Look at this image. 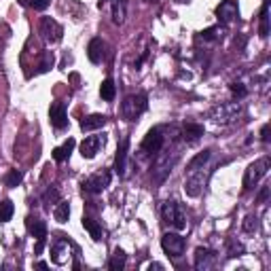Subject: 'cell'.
Instances as JSON below:
<instances>
[{
	"instance_id": "obj_1",
	"label": "cell",
	"mask_w": 271,
	"mask_h": 271,
	"mask_svg": "<svg viewBox=\"0 0 271 271\" xmlns=\"http://www.w3.org/2000/svg\"><path fill=\"white\" fill-rule=\"evenodd\" d=\"M161 218L169 229H176V231L187 229V214L178 202H165L161 206Z\"/></svg>"
},
{
	"instance_id": "obj_2",
	"label": "cell",
	"mask_w": 271,
	"mask_h": 271,
	"mask_svg": "<svg viewBox=\"0 0 271 271\" xmlns=\"http://www.w3.org/2000/svg\"><path fill=\"white\" fill-rule=\"evenodd\" d=\"M146 108H148V98L144 94H134V96L125 98V102L121 106V113L127 121H136Z\"/></svg>"
},
{
	"instance_id": "obj_3",
	"label": "cell",
	"mask_w": 271,
	"mask_h": 271,
	"mask_svg": "<svg viewBox=\"0 0 271 271\" xmlns=\"http://www.w3.org/2000/svg\"><path fill=\"white\" fill-rule=\"evenodd\" d=\"M269 167H271L269 157H263V159H258V161H254V163H250L248 169H246V176H244V191L252 189L258 180L269 172Z\"/></svg>"
},
{
	"instance_id": "obj_4",
	"label": "cell",
	"mask_w": 271,
	"mask_h": 271,
	"mask_svg": "<svg viewBox=\"0 0 271 271\" xmlns=\"http://www.w3.org/2000/svg\"><path fill=\"white\" fill-rule=\"evenodd\" d=\"M163 142H165V136H163V129L161 127H153L150 132L144 136L142 144H140V150L144 155H157L159 150L163 148Z\"/></svg>"
},
{
	"instance_id": "obj_5",
	"label": "cell",
	"mask_w": 271,
	"mask_h": 271,
	"mask_svg": "<svg viewBox=\"0 0 271 271\" xmlns=\"http://www.w3.org/2000/svg\"><path fill=\"white\" fill-rule=\"evenodd\" d=\"M185 246H187L185 237H180L178 233H174V231H167V233L161 237V248L167 256H174V258L183 256Z\"/></svg>"
},
{
	"instance_id": "obj_6",
	"label": "cell",
	"mask_w": 271,
	"mask_h": 271,
	"mask_svg": "<svg viewBox=\"0 0 271 271\" xmlns=\"http://www.w3.org/2000/svg\"><path fill=\"white\" fill-rule=\"evenodd\" d=\"M72 250H76V246L70 242V239H66V237L55 239L53 246H51V260L55 265H66Z\"/></svg>"
},
{
	"instance_id": "obj_7",
	"label": "cell",
	"mask_w": 271,
	"mask_h": 271,
	"mask_svg": "<svg viewBox=\"0 0 271 271\" xmlns=\"http://www.w3.org/2000/svg\"><path fill=\"white\" fill-rule=\"evenodd\" d=\"M110 185V172H98V174H94V176H89V178H85L83 183H81V187H83V191L85 193H89V195H98V193H102V191L106 189Z\"/></svg>"
},
{
	"instance_id": "obj_8",
	"label": "cell",
	"mask_w": 271,
	"mask_h": 271,
	"mask_svg": "<svg viewBox=\"0 0 271 271\" xmlns=\"http://www.w3.org/2000/svg\"><path fill=\"white\" fill-rule=\"evenodd\" d=\"M239 113H242L239 102H229V104H220V106L212 108L210 117H212L214 121H218V123H229V121H233Z\"/></svg>"
},
{
	"instance_id": "obj_9",
	"label": "cell",
	"mask_w": 271,
	"mask_h": 271,
	"mask_svg": "<svg viewBox=\"0 0 271 271\" xmlns=\"http://www.w3.org/2000/svg\"><path fill=\"white\" fill-rule=\"evenodd\" d=\"M41 34H43L45 41H49V43H57V41H62L64 30H62V26L55 22V19H51V17H43V19H41Z\"/></svg>"
},
{
	"instance_id": "obj_10",
	"label": "cell",
	"mask_w": 271,
	"mask_h": 271,
	"mask_svg": "<svg viewBox=\"0 0 271 271\" xmlns=\"http://www.w3.org/2000/svg\"><path fill=\"white\" fill-rule=\"evenodd\" d=\"M216 17L218 22H223L225 26L231 24L233 19L239 17V9H237V3L235 0H223L218 7H216Z\"/></svg>"
},
{
	"instance_id": "obj_11",
	"label": "cell",
	"mask_w": 271,
	"mask_h": 271,
	"mask_svg": "<svg viewBox=\"0 0 271 271\" xmlns=\"http://www.w3.org/2000/svg\"><path fill=\"white\" fill-rule=\"evenodd\" d=\"M49 121L55 129H64L68 125V113H66V104L64 102H53L49 108Z\"/></svg>"
},
{
	"instance_id": "obj_12",
	"label": "cell",
	"mask_w": 271,
	"mask_h": 271,
	"mask_svg": "<svg viewBox=\"0 0 271 271\" xmlns=\"http://www.w3.org/2000/svg\"><path fill=\"white\" fill-rule=\"evenodd\" d=\"M216 265V252H212L210 248H197L195 250V269L208 271Z\"/></svg>"
},
{
	"instance_id": "obj_13",
	"label": "cell",
	"mask_w": 271,
	"mask_h": 271,
	"mask_svg": "<svg viewBox=\"0 0 271 271\" xmlns=\"http://www.w3.org/2000/svg\"><path fill=\"white\" fill-rule=\"evenodd\" d=\"M102 146H104V138L102 136H87L81 142V155L85 159H94L100 153V148Z\"/></svg>"
},
{
	"instance_id": "obj_14",
	"label": "cell",
	"mask_w": 271,
	"mask_h": 271,
	"mask_svg": "<svg viewBox=\"0 0 271 271\" xmlns=\"http://www.w3.org/2000/svg\"><path fill=\"white\" fill-rule=\"evenodd\" d=\"M127 150H129V138L125 136V138L121 140V144H119L117 157H115V172L121 176V178H123L125 172H127Z\"/></svg>"
},
{
	"instance_id": "obj_15",
	"label": "cell",
	"mask_w": 271,
	"mask_h": 271,
	"mask_svg": "<svg viewBox=\"0 0 271 271\" xmlns=\"http://www.w3.org/2000/svg\"><path fill=\"white\" fill-rule=\"evenodd\" d=\"M204 185H206V176H204V172H199V169H195V172H191V176L187 178V185H185L187 195L197 197L199 193H202Z\"/></svg>"
},
{
	"instance_id": "obj_16",
	"label": "cell",
	"mask_w": 271,
	"mask_h": 271,
	"mask_svg": "<svg viewBox=\"0 0 271 271\" xmlns=\"http://www.w3.org/2000/svg\"><path fill=\"white\" fill-rule=\"evenodd\" d=\"M26 227H28V233L34 235L36 239L47 237V225H45V220L36 218V216H28L26 218Z\"/></svg>"
},
{
	"instance_id": "obj_17",
	"label": "cell",
	"mask_w": 271,
	"mask_h": 271,
	"mask_svg": "<svg viewBox=\"0 0 271 271\" xmlns=\"http://www.w3.org/2000/svg\"><path fill=\"white\" fill-rule=\"evenodd\" d=\"M104 41L102 38H94L92 43H89L87 47V55H89V62L92 64H100L104 59Z\"/></svg>"
},
{
	"instance_id": "obj_18",
	"label": "cell",
	"mask_w": 271,
	"mask_h": 271,
	"mask_svg": "<svg viewBox=\"0 0 271 271\" xmlns=\"http://www.w3.org/2000/svg\"><path fill=\"white\" fill-rule=\"evenodd\" d=\"M106 125V117L104 115H89L81 121V129L83 132H94V129H100Z\"/></svg>"
},
{
	"instance_id": "obj_19",
	"label": "cell",
	"mask_w": 271,
	"mask_h": 271,
	"mask_svg": "<svg viewBox=\"0 0 271 271\" xmlns=\"http://www.w3.org/2000/svg\"><path fill=\"white\" fill-rule=\"evenodd\" d=\"M74 146H76V142H74V138H68L66 142L62 144V146H57L55 150H53V159L57 163H62V161H66V159L70 157V153L74 150Z\"/></svg>"
},
{
	"instance_id": "obj_20",
	"label": "cell",
	"mask_w": 271,
	"mask_h": 271,
	"mask_svg": "<svg viewBox=\"0 0 271 271\" xmlns=\"http://www.w3.org/2000/svg\"><path fill=\"white\" fill-rule=\"evenodd\" d=\"M202 136H204V125H199V123H187L183 127V138L187 140V142H197Z\"/></svg>"
},
{
	"instance_id": "obj_21",
	"label": "cell",
	"mask_w": 271,
	"mask_h": 271,
	"mask_svg": "<svg viewBox=\"0 0 271 271\" xmlns=\"http://www.w3.org/2000/svg\"><path fill=\"white\" fill-rule=\"evenodd\" d=\"M83 227H85L87 233L92 235V239H96V242H100V239H102L104 231H102V225H100L98 220L89 218V216H83Z\"/></svg>"
},
{
	"instance_id": "obj_22",
	"label": "cell",
	"mask_w": 271,
	"mask_h": 271,
	"mask_svg": "<svg viewBox=\"0 0 271 271\" xmlns=\"http://www.w3.org/2000/svg\"><path fill=\"white\" fill-rule=\"evenodd\" d=\"M125 263H127V254L121 248H117L113 252V256H110V260H108V267L113 271H121V269H125Z\"/></svg>"
},
{
	"instance_id": "obj_23",
	"label": "cell",
	"mask_w": 271,
	"mask_h": 271,
	"mask_svg": "<svg viewBox=\"0 0 271 271\" xmlns=\"http://www.w3.org/2000/svg\"><path fill=\"white\" fill-rule=\"evenodd\" d=\"M127 15V0H115L113 5V22L121 26Z\"/></svg>"
},
{
	"instance_id": "obj_24",
	"label": "cell",
	"mask_w": 271,
	"mask_h": 271,
	"mask_svg": "<svg viewBox=\"0 0 271 271\" xmlns=\"http://www.w3.org/2000/svg\"><path fill=\"white\" fill-rule=\"evenodd\" d=\"M227 34V28L225 26H212V28H208L202 32V38L204 41H223V36Z\"/></svg>"
},
{
	"instance_id": "obj_25",
	"label": "cell",
	"mask_w": 271,
	"mask_h": 271,
	"mask_svg": "<svg viewBox=\"0 0 271 271\" xmlns=\"http://www.w3.org/2000/svg\"><path fill=\"white\" fill-rule=\"evenodd\" d=\"M212 157V150H204V153H199L197 157H193L189 161V174L195 172V169H204V165L208 163V159Z\"/></svg>"
},
{
	"instance_id": "obj_26",
	"label": "cell",
	"mask_w": 271,
	"mask_h": 271,
	"mask_svg": "<svg viewBox=\"0 0 271 271\" xmlns=\"http://www.w3.org/2000/svg\"><path fill=\"white\" fill-rule=\"evenodd\" d=\"M258 34L267 38L269 36V0L263 3V9H260V28H258Z\"/></svg>"
},
{
	"instance_id": "obj_27",
	"label": "cell",
	"mask_w": 271,
	"mask_h": 271,
	"mask_svg": "<svg viewBox=\"0 0 271 271\" xmlns=\"http://www.w3.org/2000/svg\"><path fill=\"white\" fill-rule=\"evenodd\" d=\"M100 96H102V100H106V102H113V100H115L117 87H115L113 78H106V81L102 83V87H100Z\"/></svg>"
},
{
	"instance_id": "obj_28",
	"label": "cell",
	"mask_w": 271,
	"mask_h": 271,
	"mask_svg": "<svg viewBox=\"0 0 271 271\" xmlns=\"http://www.w3.org/2000/svg\"><path fill=\"white\" fill-rule=\"evenodd\" d=\"M53 216H55L57 223H68V218H70V204L59 199L55 210H53Z\"/></svg>"
},
{
	"instance_id": "obj_29",
	"label": "cell",
	"mask_w": 271,
	"mask_h": 271,
	"mask_svg": "<svg viewBox=\"0 0 271 271\" xmlns=\"http://www.w3.org/2000/svg\"><path fill=\"white\" fill-rule=\"evenodd\" d=\"M55 64V55L53 51H43L41 55V64H38V72H47V70H51Z\"/></svg>"
},
{
	"instance_id": "obj_30",
	"label": "cell",
	"mask_w": 271,
	"mask_h": 271,
	"mask_svg": "<svg viewBox=\"0 0 271 271\" xmlns=\"http://www.w3.org/2000/svg\"><path fill=\"white\" fill-rule=\"evenodd\" d=\"M13 212H15L13 202H9V199H5V202L0 204V223H9V220L13 218Z\"/></svg>"
},
{
	"instance_id": "obj_31",
	"label": "cell",
	"mask_w": 271,
	"mask_h": 271,
	"mask_svg": "<svg viewBox=\"0 0 271 271\" xmlns=\"http://www.w3.org/2000/svg\"><path fill=\"white\" fill-rule=\"evenodd\" d=\"M49 3H51V0H19V5L30 7V9H34V11H45Z\"/></svg>"
},
{
	"instance_id": "obj_32",
	"label": "cell",
	"mask_w": 271,
	"mask_h": 271,
	"mask_svg": "<svg viewBox=\"0 0 271 271\" xmlns=\"http://www.w3.org/2000/svg\"><path fill=\"white\" fill-rule=\"evenodd\" d=\"M22 180H24V174H22V172H17V169H11V172L5 176L7 187H17V185H22Z\"/></svg>"
},
{
	"instance_id": "obj_33",
	"label": "cell",
	"mask_w": 271,
	"mask_h": 271,
	"mask_svg": "<svg viewBox=\"0 0 271 271\" xmlns=\"http://www.w3.org/2000/svg\"><path fill=\"white\" fill-rule=\"evenodd\" d=\"M242 229L246 231V233H254V231L258 229V218L254 214H248L244 218V223H242Z\"/></svg>"
},
{
	"instance_id": "obj_34",
	"label": "cell",
	"mask_w": 271,
	"mask_h": 271,
	"mask_svg": "<svg viewBox=\"0 0 271 271\" xmlns=\"http://www.w3.org/2000/svg\"><path fill=\"white\" fill-rule=\"evenodd\" d=\"M43 199H45V204L47 206H51V202H59V191L57 189H47L45 191V195H43Z\"/></svg>"
},
{
	"instance_id": "obj_35",
	"label": "cell",
	"mask_w": 271,
	"mask_h": 271,
	"mask_svg": "<svg viewBox=\"0 0 271 271\" xmlns=\"http://www.w3.org/2000/svg\"><path fill=\"white\" fill-rule=\"evenodd\" d=\"M231 92H233V96H237V98H244L246 96V87L242 83H231Z\"/></svg>"
},
{
	"instance_id": "obj_36",
	"label": "cell",
	"mask_w": 271,
	"mask_h": 271,
	"mask_svg": "<svg viewBox=\"0 0 271 271\" xmlns=\"http://www.w3.org/2000/svg\"><path fill=\"white\" fill-rule=\"evenodd\" d=\"M239 254H244V246H242V244H231L229 256H239Z\"/></svg>"
},
{
	"instance_id": "obj_37",
	"label": "cell",
	"mask_w": 271,
	"mask_h": 271,
	"mask_svg": "<svg viewBox=\"0 0 271 271\" xmlns=\"http://www.w3.org/2000/svg\"><path fill=\"white\" fill-rule=\"evenodd\" d=\"M45 244H47V237H41L36 242V248H34V254H41L43 252V248H45Z\"/></svg>"
},
{
	"instance_id": "obj_38",
	"label": "cell",
	"mask_w": 271,
	"mask_h": 271,
	"mask_svg": "<svg viewBox=\"0 0 271 271\" xmlns=\"http://www.w3.org/2000/svg\"><path fill=\"white\" fill-rule=\"evenodd\" d=\"M260 140L267 144L269 142V123L267 125H263V129H260Z\"/></svg>"
},
{
	"instance_id": "obj_39",
	"label": "cell",
	"mask_w": 271,
	"mask_h": 271,
	"mask_svg": "<svg viewBox=\"0 0 271 271\" xmlns=\"http://www.w3.org/2000/svg\"><path fill=\"white\" fill-rule=\"evenodd\" d=\"M267 197H269V187H263V191H260V195H258V202L263 204Z\"/></svg>"
},
{
	"instance_id": "obj_40",
	"label": "cell",
	"mask_w": 271,
	"mask_h": 271,
	"mask_svg": "<svg viewBox=\"0 0 271 271\" xmlns=\"http://www.w3.org/2000/svg\"><path fill=\"white\" fill-rule=\"evenodd\" d=\"M36 267H38V269H49V265L45 263V260H38V263H36Z\"/></svg>"
},
{
	"instance_id": "obj_41",
	"label": "cell",
	"mask_w": 271,
	"mask_h": 271,
	"mask_svg": "<svg viewBox=\"0 0 271 271\" xmlns=\"http://www.w3.org/2000/svg\"><path fill=\"white\" fill-rule=\"evenodd\" d=\"M148 269H163V265H159V263H150Z\"/></svg>"
},
{
	"instance_id": "obj_42",
	"label": "cell",
	"mask_w": 271,
	"mask_h": 271,
	"mask_svg": "<svg viewBox=\"0 0 271 271\" xmlns=\"http://www.w3.org/2000/svg\"><path fill=\"white\" fill-rule=\"evenodd\" d=\"M176 3H183V5H187V3H191V0H176Z\"/></svg>"
},
{
	"instance_id": "obj_43",
	"label": "cell",
	"mask_w": 271,
	"mask_h": 271,
	"mask_svg": "<svg viewBox=\"0 0 271 271\" xmlns=\"http://www.w3.org/2000/svg\"><path fill=\"white\" fill-rule=\"evenodd\" d=\"M102 3H106V0H100V5H102Z\"/></svg>"
}]
</instances>
